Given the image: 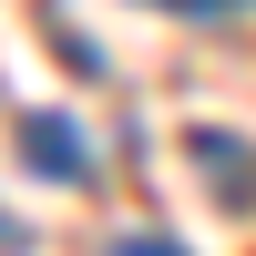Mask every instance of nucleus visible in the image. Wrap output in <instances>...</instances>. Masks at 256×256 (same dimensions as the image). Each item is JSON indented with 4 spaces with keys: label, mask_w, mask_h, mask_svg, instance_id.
Returning a JSON list of instances; mask_svg holds the SVG:
<instances>
[{
    "label": "nucleus",
    "mask_w": 256,
    "mask_h": 256,
    "mask_svg": "<svg viewBox=\"0 0 256 256\" xmlns=\"http://www.w3.org/2000/svg\"><path fill=\"white\" fill-rule=\"evenodd\" d=\"M31 164H62V174H82V144H72V123H31Z\"/></svg>",
    "instance_id": "nucleus-1"
}]
</instances>
